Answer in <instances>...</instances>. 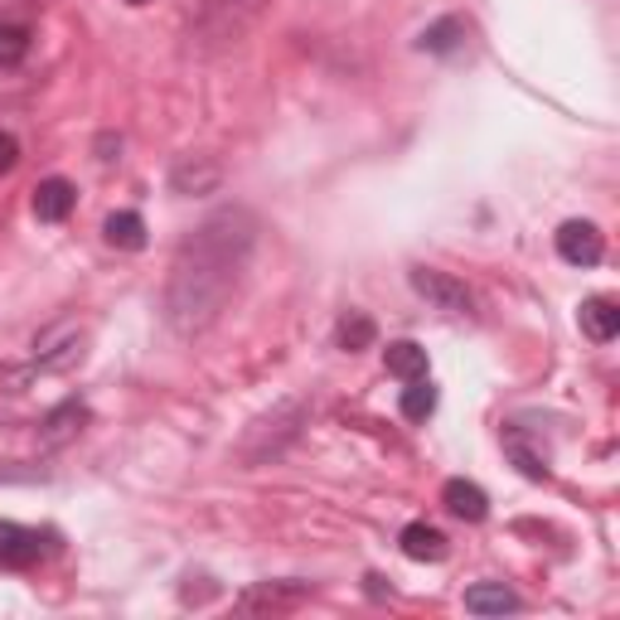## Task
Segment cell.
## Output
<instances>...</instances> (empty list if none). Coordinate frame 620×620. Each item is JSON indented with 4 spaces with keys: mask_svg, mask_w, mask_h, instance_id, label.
<instances>
[{
    "mask_svg": "<svg viewBox=\"0 0 620 620\" xmlns=\"http://www.w3.org/2000/svg\"><path fill=\"white\" fill-rule=\"evenodd\" d=\"M247 253H253V218L243 209H223L180 247L165 292V315L180 335H200L218 321L223 301L247 267Z\"/></svg>",
    "mask_w": 620,
    "mask_h": 620,
    "instance_id": "1",
    "label": "cell"
},
{
    "mask_svg": "<svg viewBox=\"0 0 620 620\" xmlns=\"http://www.w3.org/2000/svg\"><path fill=\"white\" fill-rule=\"evenodd\" d=\"M413 292L417 296H427L437 311L446 315H470V292H466V282H456L451 272H437V267H413Z\"/></svg>",
    "mask_w": 620,
    "mask_h": 620,
    "instance_id": "2",
    "label": "cell"
},
{
    "mask_svg": "<svg viewBox=\"0 0 620 620\" xmlns=\"http://www.w3.org/2000/svg\"><path fill=\"white\" fill-rule=\"evenodd\" d=\"M558 253H562V262H572V267H597L601 253H606L601 228L587 223V218H567L558 228Z\"/></svg>",
    "mask_w": 620,
    "mask_h": 620,
    "instance_id": "3",
    "label": "cell"
},
{
    "mask_svg": "<svg viewBox=\"0 0 620 620\" xmlns=\"http://www.w3.org/2000/svg\"><path fill=\"white\" fill-rule=\"evenodd\" d=\"M44 533L39 529H20V524H10V519H0V562L6 567H30L44 558Z\"/></svg>",
    "mask_w": 620,
    "mask_h": 620,
    "instance_id": "4",
    "label": "cell"
},
{
    "mask_svg": "<svg viewBox=\"0 0 620 620\" xmlns=\"http://www.w3.org/2000/svg\"><path fill=\"white\" fill-rule=\"evenodd\" d=\"M73 204H78V190L63 175L34 184V218L39 223H63L73 214Z\"/></svg>",
    "mask_w": 620,
    "mask_h": 620,
    "instance_id": "5",
    "label": "cell"
},
{
    "mask_svg": "<svg viewBox=\"0 0 620 620\" xmlns=\"http://www.w3.org/2000/svg\"><path fill=\"white\" fill-rule=\"evenodd\" d=\"M577 321H582V335L597 339V345H606V339L620 335V306L611 296H587L582 311H577Z\"/></svg>",
    "mask_w": 620,
    "mask_h": 620,
    "instance_id": "6",
    "label": "cell"
},
{
    "mask_svg": "<svg viewBox=\"0 0 620 620\" xmlns=\"http://www.w3.org/2000/svg\"><path fill=\"white\" fill-rule=\"evenodd\" d=\"M441 499H446V509H451L456 519H466V524H480L485 514H490V495H485L475 480H446Z\"/></svg>",
    "mask_w": 620,
    "mask_h": 620,
    "instance_id": "7",
    "label": "cell"
},
{
    "mask_svg": "<svg viewBox=\"0 0 620 620\" xmlns=\"http://www.w3.org/2000/svg\"><path fill=\"white\" fill-rule=\"evenodd\" d=\"M83 421H88V407L83 403H63V407H54V413L44 417V427H39V446H63V441H73L78 431H83Z\"/></svg>",
    "mask_w": 620,
    "mask_h": 620,
    "instance_id": "8",
    "label": "cell"
},
{
    "mask_svg": "<svg viewBox=\"0 0 620 620\" xmlns=\"http://www.w3.org/2000/svg\"><path fill=\"white\" fill-rule=\"evenodd\" d=\"M398 548L413 562H441L446 558V533L431 529V524H407V529L398 533Z\"/></svg>",
    "mask_w": 620,
    "mask_h": 620,
    "instance_id": "9",
    "label": "cell"
},
{
    "mask_svg": "<svg viewBox=\"0 0 620 620\" xmlns=\"http://www.w3.org/2000/svg\"><path fill=\"white\" fill-rule=\"evenodd\" d=\"M466 611L470 616H505V611H519V591H509L505 582H480L466 591Z\"/></svg>",
    "mask_w": 620,
    "mask_h": 620,
    "instance_id": "10",
    "label": "cell"
},
{
    "mask_svg": "<svg viewBox=\"0 0 620 620\" xmlns=\"http://www.w3.org/2000/svg\"><path fill=\"white\" fill-rule=\"evenodd\" d=\"M102 233H108V243L122 247V253H141V247H146V218L131 214V209L112 214L108 223H102Z\"/></svg>",
    "mask_w": 620,
    "mask_h": 620,
    "instance_id": "11",
    "label": "cell"
},
{
    "mask_svg": "<svg viewBox=\"0 0 620 620\" xmlns=\"http://www.w3.org/2000/svg\"><path fill=\"white\" fill-rule=\"evenodd\" d=\"M384 364H388V374H398V378H427V349L413 345V339H398V345H388L384 349Z\"/></svg>",
    "mask_w": 620,
    "mask_h": 620,
    "instance_id": "12",
    "label": "cell"
},
{
    "mask_svg": "<svg viewBox=\"0 0 620 620\" xmlns=\"http://www.w3.org/2000/svg\"><path fill=\"white\" fill-rule=\"evenodd\" d=\"M466 39V20H456V16H446L437 24H427L417 39V49H427V54H451V49Z\"/></svg>",
    "mask_w": 620,
    "mask_h": 620,
    "instance_id": "13",
    "label": "cell"
},
{
    "mask_svg": "<svg viewBox=\"0 0 620 620\" xmlns=\"http://www.w3.org/2000/svg\"><path fill=\"white\" fill-rule=\"evenodd\" d=\"M374 335H378L374 321H368L364 311H349L345 321H339V329H335V345L345 349V354H359V349L374 345Z\"/></svg>",
    "mask_w": 620,
    "mask_h": 620,
    "instance_id": "14",
    "label": "cell"
},
{
    "mask_svg": "<svg viewBox=\"0 0 620 620\" xmlns=\"http://www.w3.org/2000/svg\"><path fill=\"white\" fill-rule=\"evenodd\" d=\"M431 413H437V388H431L427 378H407V388H403V417L407 421H427Z\"/></svg>",
    "mask_w": 620,
    "mask_h": 620,
    "instance_id": "15",
    "label": "cell"
},
{
    "mask_svg": "<svg viewBox=\"0 0 620 620\" xmlns=\"http://www.w3.org/2000/svg\"><path fill=\"white\" fill-rule=\"evenodd\" d=\"M24 54H30V24L0 20V69H16Z\"/></svg>",
    "mask_w": 620,
    "mask_h": 620,
    "instance_id": "16",
    "label": "cell"
},
{
    "mask_svg": "<svg viewBox=\"0 0 620 620\" xmlns=\"http://www.w3.org/2000/svg\"><path fill=\"white\" fill-rule=\"evenodd\" d=\"M301 597H306V587H301V582H292V587H257V591H247V597H243V606H247V611H253V606H292Z\"/></svg>",
    "mask_w": 620,
    "mask_h": 620,
    "instance_id": "17",
    "label": "cell"
},
{
    "mask_svg": "<svg viewBox=\"0 0 620 620\" xmlns=\"http://www.w3.org/2000/svg\"><path fill=\"white\" fill-rule=\"evenodd\" d=\"M505 451H509L514 460H519V470L529 475V480H543V475H548V466H543V460H538V456H533V451H529V446H524L519 437H514V431L505 437Z\"/></svg>",
    "mask_w": 620,
    "mask_h": 620,
    "instance_id": "18",
    "label": "cell"
},
{
    "mask_svg": "<svg viewBox=\"0 0 620 620\" xmlns=\"http://www.w3.org/2000/svg\"><path fill=\"white\" fill-rule=\"evenodd\" d=\"M16 165H20V141L10 131H0V175H10Z\"/></svg>",
    "mask_w": 620,
    "mask_h": 620,
    "instance_id": "19",
    "label": "cell"
},
{
    "mask_svg": "<svg viewBox=\"0 0 620 620\" xmlns=\"http://www.w3.org/2000/svg\"><path fill=\"white\" fill-rule=\"evenodd\" d=\"M126 6H146V0H126Z\"/></svg>",
    "mask_w": 620,
    "mask_h": 620,
    "instance_id": "20",
    "label": "cell"
}]
</instances>
